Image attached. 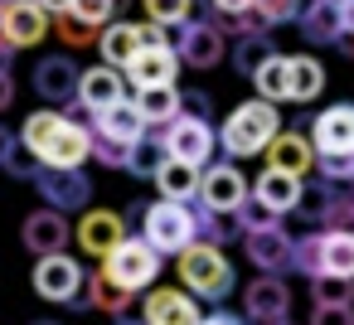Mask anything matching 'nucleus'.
Here are the masks:
<instances>
[{
	"mask_svg": "<svg viewBox=\"0 0 354 325\" xmlns=\"http://www.w3.org/2000/svg\"><path fill=\"white\" fill-rule=\"evenodd\" d=\"M15 136H20V141L39 156V165H49V170H83V160L93 156L88 127L73 122V117H64V112H54V107L30 112Z\"/></svg>",
	"mask_w": 354,
	"mask_h": 325,
	"instance_id": "nucleus-1",
	"label": "nucleus"
},
{
	"mask_svg": "<svg viewBox=\"0 0 354 325\" xmlns=\"http://www.w3.org/2000/svg\"><path fill=\"white\" fill-rule=\"evenodd\" d=\"M277 131H281V112L272 102L252 98V102L228 112V122L218 127V146L228 151V160H243V156H262Z\"/></svg>",
	"mask_w": 354,
	"mask_h": 325,
	"instance_id": "nucleus-2",
	"label": "nucleus"
},
{
	"mask_svg": "<svg viewBox=\"0 0 354 325\" xmlns=\"http://www.w3.org/2000/svg\"><path fill=\"white\" fill-rule=\"evenodd\" d=\"M175 272H180V286H185L189 296H204V301H223V296H233V286H238V272H233V262L223 257V248H204V243H189V248L180 252Z\"/></svg>",
	"mask_w": 354,
	"mask_h": 325,
	"instance_id": "nucleus-3",
	"label": "nucleus"
},
{
	"mask_svg": "<svg viewBox=\"0 0 354 325\" xmlns=\"http://www.w3.org/2000/svg\"><path fill=\"white\" fill-rule=\"evenodd\" d=\"M112 286H122L127 296H136V291H151L156 286V277H160V252L146 243V238H122L107 257H102V267H97Z\"/></svg>",
	"mask_w": 354,
	"mask_h": 325,
	"instance_id": "nucleus-4",
	"label": "nucleus"
},
{
	"mask_svg": "<svg viewBox=\"0 0 354 325\" xmlns=\"http://www.w3.org/2000/svg\"><path fill=\"white\" fill-rule=\"evenodd\" d=\"M35 291L54 306H68V310H88V267L68 252H54V257H39L35 262Z\"/></svg>",
	"mask_w": 354,
	"mask_h": 325,
	"instance_id": "nucleus-5",
	"label": "nucleus"
},
{
	"mask_svg": "<svg viewBox=\"0 0 354 325\" xmlns=\"http://www.w3.org/2000/svg\"><path fill=\"white\" fill-rule=\"evenodd\" d=\"M165 44L175 49L180 68H218L223 54H228L223 30L209 25V20H199V15H189L185 25H165Z\"/></svg>",
	"mask_w": 354,
	"mask_h": 325,
	"instance_id": "nucleus-6",
	"label": "nucleus"
},
{
	"mask_svg": "<svg viewBox=\"0 0 354 325\" xmlns=\"http://www.w3.org/2000/svg\"><path fill=\"white\" fill-rule=\"evenodd\" d=\"M141 238H146L160 257H180V252L194 243L189 209H185V204H170V199L146 204V214H141Z\"/></svg>",
	"mask_w": 354,
	"mask_h": 325,
	"instance_id": "nucleus-7",
	"label": "nucleus"
},
{
	"mask_svg": "<svg viewBox=\"0 0 354 325\" xmlns=\"http://www.w3.org/2000/svg\"><path fill=\"white\" fill-rule=\"evenodd\" d=\"M160 146H165V156H170V160H185V165L204 170V165H214L218 131H214L204 117H185V112H180L170 127H160Z\"/></svg>",
	"mask_w": 354,
	"mask_h": 325,
	"instance_id": "nucleus-8",
	"label": "nucleus"
},
{
	"mask_svg": "<svg viewBox=\"0 0 354 325\" xmlns=\"http://www.w3.org/2000/svg\"><path fill=\"white\" fill-rule=\"evenodd\" d=\"M30 185H35L39 204L59 209V214H83L93 204V180L83 170H49V165H39V175Z\"/></svg>",
	"mask_w": 354,
	"mask_h": 325,
	"instance_id": "nucleus-9",
	"label": "nucleus"
},
{
	"mask_svg": "<svg viewBox=\"0 0 354 325\" xmlns=\"http://www.w3.org/2000/svg\"><path fill=\"white\" fill-rule=\"evenodd\" d=\"M248 180H243V170L233 165V160H214V165H204L199 170V204L204 209H214V214H238V204L248 199Z\"/></svg>",
	"mask_w": 354,
	"mask_h": 325,
	"instance_id": "nucleus-10",
	"label": "nucleus"
},
{
	"mask_svg": "<svg viewBox=\"0 0 354 325\" xmlns=\"http://www.w3.org/2000/svg\"><path fill=\"white\" fill-rule=\"evenodd\" d=\"M78 78H83V68H78L68 54H49V59H39V64H35V73H30L35 93H39L49 107L78 102Z\"/></svg>",
	"mask_w": 354,
	"mask_h": 325,
	"instance_id": "nucleus-11",
	"label": "nucleus"
},
{
	"mask_svg": "<svg viewBox=\"0 0 354 325\" xmlns=\"http://www.w3.org/2000/svg\"><path fill=\"white\" fill-rule=\"evenodd\" d=\"M243 252H248V262H252L262 277H286V272H291V233H286L281 223L243 233Z\"/></svg>",
	"mask_w": 354,
	"mask_h": 325,
	"instance_id": "nucleus-12",
	"label": "nucleus"
},
{
	"mask_svg": "<svg viewBox=\"0 0 354 325\" xmlns=\"http://www.w3.org/2000/svg\"><path fill=\"white\" fill-rule=\"evenodd\" d=\"M141 306H146L141 310L146 325H199L204 320V306L185 286H151Z\"/></svg>",
	"mask_w": 354,
	"mask_h": 325,
	"instance_id": "nucleus-13",
	"label": "nucleus"
},
{
	"mask_svg": "<svg viewBox=\"0 0 354 325\" xmlns=\"http://www.w3.org/2000/svg\"><path fill=\"white\" fill-rule=\"evenodd\" d=\"M68 238H73V223H68V214H59V209H35L25 223H20V243L35 252V257H54V252H64L68 248Z\"/></svg>",
	"mask_w": 354,
	"mask_h": 325,
	"instance_id": "nucleus-14",
	"label": "nucleus"
},
{
	"mask_svg": "<svg viewBox=\"0 0 354 325\" xmlns=\"http://www.w3.org/2000/svg\"><path fill=\"white\" fill-rule=\"evenodd\" d=\"M310 146L315 156H344L354 151V102H335L310 122Z\"/></svg>",
	"mask_w": 354,
	"mask_h": 325,
	"instance_id": "nucleus-15",
	"label": "nucleus"
},
{
	"mask_svg": "<svg viewBox=\"0 0 354 325\" xmlns=\"http://www.w3.org/2000/svg\"><path fill=\"white\" fill-rule=\"evenodd\" d=\"M122 238H127V223H122L117 209H83V219H78V248H83L88 257L102 262Z\"/></svg>",
	"mask_w": 354,
	"mask_h": 325,
	"instance_id": "nucleus-16",
	"label": "nucleus"
},
{
	"mask_svg": "<svg viewBox=\"0 0 354 325\" xmlns=\"http://www.w3.org/2000/svg\"><path fill=\"white\" fill-rule=\"evenodd\" d=\"M243 310H248L252 325H262V320H286V315H291V291H286V281H281V277H252V281L243 286Z\"/></svg>",
	"mask_w": 354,
	"mask_h": 325,
	"instance_id": "nucleus-17",
	"label": "nucleus"
},
{
	"mask_svg": "<svg viewBox=\"0 0 354 325\" xmlns=\"http://www.w3.org/2000/svg\"><path fill=\"white\" fill-rule=\"evenodd\" d=\"M262 156H267V170H281V175H296V180H306L315 170V146L301 131H277Z\"/></svg>",
	"mask_w": 354,
	"mask_h": 325,
	"instance_id": "nucleus-18",
	"label": "nucleus"
},
{
	"mask_svg": "<svg viewBox=\"0 0 354 325\" xmlns=\"http://www.w3.org/2000/svg\"><path fill=\"white\" fill-rule=\"evenodd\" d=\"M88 131H97V136H107V141H122V146H136V141L146 136V122H141L136 102H131V98H122V102H112V107L93 112V127H88Z\"/></svg>",
	"mask_w": 354,
	"mask_h": 325,
	"instance_id": "nucleus-19",
	"label": "nucleus"
},
{
	"mask_svg": "<svg viewBox=\"0 0 354 325\" xmlns=\"http://www.w3.org/2000/svg\"><path fill=\"white\" fill-rule=\"evenodd\" d=\"M175 73H180V59H175L170 44L141 49V54L127 64V78H131L136 88H175Z\"/></svg>",
	"mask_w": 354,
	"mask_h": 325,
	"instance_id": "nucleus-20",
	"label": "nucleus"
},
{
	"mask_svg": "<svg viewBox=\"0 0 354 325\" xmlns=\"http://www.w3.org/2000/svg\"><path fill=\"white\" fill-rule=\"evenodd\" d=\"M0 20H6V39L15 44V49H35L54 25H49V15L35 6V0H25V6H0Z\"/></svg>",
	"mask_w": 354,
	"mask_h": 325,
	"instance_id": "nucleus-21",
	"label": "nucleus"
},
{
	"mask_svg": "<svg viewBox=\"0 0 354 325\" xmlns=\"http://www.w3.org/2000/svg\"><path fill=\"white\" fill-rule=\"evenodd\" d=\"M127 98V78L117 73V68H83V78H78V107H88V112H102V107H112V102H122Z\"/></svg>",
	"mask_w": 354,
	"mask_h": 325,
	"instance_id": "nucleus-22",
	"label": "nucleus"
},
{
	"mask_svg": "<svg viewBox=\"0 0 354 325\" xmlns=\"http://www.w3.org/2000/svg\"><path fill=\"white\" fill-rule=\"evenodd\" d=\"M301 185H306V180H296V175L262 170V175H257V185H252V199H257V204H267V209L281 219V214H291V209L301 204Z\"/></svg>",
	"mask_w": 354,
	"mask_h": 325,
	"instance_id": "nucleus-23",
	"label": "nucleus"
},
{
	"mask_svg": "<svg viewBox=\"0 0 354 325\" xmlns=\"http://www.w3.org/2000/svg\"><path fill=\"white\" fill-rule=\"evenodd\" d=\"M296 25H301L306 44H339V35H344V25H339V6H335V0H310V6L296 15Z\"/></svg>",
	"mask_w": 354,
	"mask_h": 325,
	"instance_id": "nucleus-24",
	"label": "nucleus"
},
{
	"mask_svg": "<svg viewBox=\"0 0 354 325\" xmlns=\"http://www.w3.org/2000/svg\"><path fill=\"white\" fill-rule=\"evenodd\" d=\"M97 49H102V64H107V68L127 73V64L141 54V44H136V25H131V20H112V25H102Z\"/></svg>",
	"mask_w": 354,
	"mask_h": 325,
	"instance_id": "nucleus-25",
	"label": "nucleus"
},
{
	"mask_svg": "<svg viewBox=\"0 0 354 325\" xmlns=\"http://www.w3.org/2000/svg\"><path fill=\"white\" fill-rule=\"evenodd\" d=\"M131 102H136L146 131H160V127H170V122L180 117V93H175V88H136Z\"/></svg>",
	"mask_w": 354,
	"mask_h": 325,
	"instance_id": "nucleus-26",
	"label": "nucleus"
},
{
	"mask_svg": "<svg viewBox=\"0 0 354 325\" xmlns=\"http://www.w3.org/2000/svg\"><path fill=\"white\" fill-rule=\"evenodd\" d=\"M156 189L170 204H189V199H199V170L185 165V160H165L160 175H156Z\"/></svg>",
	"mask_w": 354,
	"mask_h": 325,
	"instance_id": "nucleus-27",
	"label": "nucleus"
},
{
	"mask_svg": "<svg viewBox=\"0 0 354 325\" xmlns=\"http://www.w3.org/2000/svg\"><path fill=\"white\" fill-rule=\"evenodd\" d=\"M320 277L354 281V233H325L320 228Z\"/></svg>",
	"mask_w": 354,
	"mask_h": 325,
	"instance_id": "nucleus-28",
	"label": "nucleus"
},
{
	"mask_svg": "<svg viewBox=\"0 0 354 325\" xmlns=\"http://www.w3.org/2000/svg\"><path fill=\"white\" fill-rule=\"evenodd\" d=\"M286 64H291L286 102H310V98H320V88H325V68H320V59H310V54H286Z\"/></svg>",
	"mask_w": 354,
	"mask_h": 325,
	"instance_id": "nucleus-29",
	"label": "nucleus"
},
{
	"mask_svg": "<svg viewBox=\"0 0 354 325\" xmlns=\"http://www.w3.org/2000/svg\"><path fill=\"white\" fill-rule=\"evenodd\" d=\"M185 209H189V223H194V243H204V248H223V243L238 233V223H233L228 214H214V209H204L199 199H189Z\"/></svg>",
	"mask_w": 354,
	"mask_h": 325,
	"instance_id": "nucleus-30",
	"label": "nucleus"
},
{
	"mask_svg": "<svg viewBox=\"0 0 354 325\" xmlns=\"http://www.w3.org/2000/svg\"><path fill=\"white\" fill-rule=\"evenodd\" d=\"M252 88H257V98L262 102H286V88H291V64H286V54H272L257 73H252Z\"/></svg>",
	"mask_w": 354,
	"mask_h": 325,
	"instance_id": "nucleus-31",
	"label": "nucleus"
},
{
	"mask_svg": "<svg viewBox=\"0 0 354 325\" xmlns=\"http://www.w3.org/2000/svg\"><path fill=\"white\" fill-rule=\"evenodd\" d=\"M277 54V44H272V35H243V39H233V73H243V78H252L267 59Z\"/></svg>",
	"mask_w": 354,
	"mask_h": 325,
	"instance_id": "nucleus-32",
	"label": "nucleus"
},
{
	"mask_svg": "<svg viewBox=\"0 0 354 325\" xmlns=\"http://www.w3.org/2000/svg\"><path fill=\"white\" fill-rule=\"evenodd\" d=\"M165 160H170V156H165V146H160V131H146V136L127 151V170L141 175V180H156Z\"/></svg>",
	"mask_w": 354,
	"mask_h": 325,
	"instance_id": "nucleus-33",
	"label": "nucleus"
},
{
	"mask_svg": "<svg viewBox=\"0 0 354 325\" xmlns=\"http://www.w3.org/2000/svg\"><path fill=\"white\" fill-rule=\"evenodd\" d=\"M127 301H131V296H127L122 286H112L102 272H88V310H107V315L117 320V315H127Z\"/></svg>",
	"mask_w": 354,
	"mask_h": 325,
	"instance_id": "nucleus-34",
	"label": "nucleus"
},
{
	"mask_svg": "<svg viewBox=\"0 0 354 325\" xmlns=\"http://www.w3.org/2000/svg\"><path fill=\"white\" fill-rule=\"evenodd\" d=\"M0 170H10L15 180H35L39 175V156L15 136V131H6V151H0Z\"/></svg>",
	"mask_w": 354,
	"mask_h": 325,
	"instance_id": "nucleus-35",
	"label": "nucleus"
},
{
	"mask_svg": "<svg viewBox=\"0 0 354 325\" xmlns=\"http://www.w3.org/2000/svg\"><path fill=\"white\" fill-rule=\"evenodd\" d=\"M335 189H339V185H330V180H320V175H315L310 185H301V204H296V209H301L310 223H320V219H325V209L335 204Z\"/></svg>",
	"mask_w": 354,
	"mask_h": 325,
	"instance_id": "nucleus-36",
	"label": "nucleus"
},
{
	"mask_svg": "<svg viewBox=\"0 0 354 325\" xmlns=\"http://www.w3.org/2000/svg\"><path fill=\"white\" fill-rule=\"evenodd\" d=\"M310 296H315V306H354V281H344V277H310Z\"/></svg>",
	"mask_w": 354,
	"mask_h": 325,
	"instance_id": "nucleus-37",
	"label": "nucleus"
},
{
	"mask_svg": "<svg viewBox=\"0 0 354 325\" xmlns=\"http://www.w3.org/2000/svg\"><path fill=\"white\" fill-rule=\"evenodd\" d=\"M151 25H185L194 15V0H141Z\"/></svg>",
	"mask_w": 354,
	"mask_h": 325,
	"instance_id": "nucleus-38",
	"label": "nucleus"
},
{
	"mask_svg": "<svg viewBox=\"0 0 354 325\" xmlns=\"http://www.w3.org/2000/svg\"><path fill=\"white\" fill-rule=\"evenodd\" d=\"M315 175L320 180H330V185H354V151H344V156H315Z\"/></svg>",
	"mask_w": 354,
	"mask_h": 325,
	"instance_id": "nucleus-39",
	"label": "nucleus"
},
{
	"mask_svg": "<svg viewBox=\"0 0 354 325\" xmlns=\"http://www.w3.org/2000/svg\"><path fill=\"white\" fill-rule=\"evenodd\" d=\"M233 223H238V233H252V228H272V223H277V214H272L267 204H257V199H252V189H248V199L238 204Z\"/></svg>",
	"mask_w": 354,
	"mask_h": 325,
	"instance_id": "nucleus-40",
	"label": "nucleus"
},
{
	"mask_svg": "<svg viewBox=\"0 0 354 325\" xmlns=\"http://www.w3.org/2000/svg\"><path fill=\"white\" fill-rule=\"evenodd\" d=\"M112 10H117V0H73V6H68V15L83 20V25H93V30L112 25Z\"/></svg>",
	"mask_w": 354,
	"mask_h": 325,
	"instance_id": "nucleus-41",
	"label": "nucleus"
},
{
	"mask_svg": "<svg viewBox=\"0 0 354 325\" xmlns=\"http://www.w3.org/2000/svg\"><path fill=\"white\" fill-rule=\"evenodd\" d=\"M97 35H102V30H93V25H83V20H73V15H59V39H64L68 49H88V44H97Z\"/></svg>",
	"mask_w": 354,
	"mask_h": 325,
	"instance_id": "nucleus-42",
	"label": "nucleus"
},
{
	"mask_svg": "<svg viewBox=\"0 0 354 325\" xmlns=\"http://www.w3.org/2000/svg\"><path fill=\"white\" fill-rule=\"evenodd\" d=\"M252 10L267 20V25H286L301 15V0H252Z\"/></svg>",
	"mask_w": 354,
	"mask_h": 325,
	"instance_id": "nucleus-43",
	"label": "nucleus"
},
{
	"mask_svg": "<svg viewBox=\"0 0 354 325\" xmlns=\"http://www.w3.org/2000/svg\"><path fill=\"white\" fill-rule=\"evenodd\" d=\"M93 136V156L107 165V170H127V151L131 146H122V141H107V136H97V131H88Z\"/></svg>",
	"mask_w": 354,
	"mask_h": 325,
	"instance_id": "nucleus-44",
	"label": "nucleus"
},
{
	"mask_svg": "<svg viewBox=\"0 0 354 325\" xmlns=\"http://www.w3.org/2000/svg\"><path fill=\"white\" fill-rule=\"evenodd\" d=\"M310 325H354V306H315Z\"/></svg>",
	"mask_w": 354,
	"mask_h": 325,
	"instance_id": "nucleus-45",
	"label": "nucleus"
},
{
	"mask_svg": "<svg viewBox=\"0 0 354 325\" xmlns=\"http://www.w3.org/2000/svg\"><path fill=\"white\" fill-rule=\"evenodd\" d=\"M136 44L141 49H160L165 44V25H136Z\"/></svg>",
	"mask_w": 354,
	"mask_h": 325,
	"instance_id": "nucleus-46",
	"label": "nucleus"
},
{
	"mask_svg": "<svg viewBox=\"0 0 354 325\" xmlns=\"http://www.w3.org/2000/svg\"><path fill=\"white\" fill-rule=\"evenodd\" d=\"M180 107H185V117H204L209 122V93H185Z\"/></svg>",
	"mask_w": 354,
	"mask_h": 325,
	"instance_id": "nucleus-47",
	"label": "nucleus"
},
{
	"mask_svg": "<svg viewBox=\"0 0 354 325\" xmlns=\"http://www.w3.org/2000/svg\"><path fill=\"white\" fill-rule=\"evenodd\" d=\"M209 6H214V15L233 20V15H248L252 10V0H209Z\"/></svg>",
	"mask_w": 354,
	"mask_h": 325,
	"instance_id": "nucleus-48",
	"label": "nucleus"
},
{
	"mask_svg": "<svg viewBox=\"0 0 354 325\" xmlns=\"http://www.w3.org/2000/svg\"><path fill=\"white\" fill-rule=\"evenodd\" d=\"M10 102H15V78H10V68H0V112Z\"/></svg>",
	"mask_w": 354,
	"mask_h": 325,
	"instance_id": "nucleus-49",
	"label": "nucleus"
},
{
	"mask_svg": "<svg viewBox=\"0 0 354 325\" xmlns=\"http://www.w3.org/2000/svg\"><path fill=\"white\" fill-rule=\"evenodd\" d=\"M199 325H248V320H238L233 310H209V315H204Z\"/></svg>",
	"mask_w": 354,
	"mask_h": 325,
	"instance_id": "nucleus-50",
	"label": "nucleus"
},
{
	"mask_svg": "<svg viewBox=\"0 0 354 325\" xmlns=\"http://www.w3.org/2000/svg\"><path fill=\"white\" fill-rule=\"evenodd\" d=\"M35 6H39L44 15H68V6H73V0H35Z\"/></svg>",
	"mask_w": 354,
	"mask_h": 325,
	"instance_id": "nucleus-51",
	"label": "nucleus"
},
{
	"mask_svg": "<svg viewBox=\"0 0 354 325\" xmlns=\"http://www.w3.org/2000/svg\"><path fill=\"white\" fill-rule=\"evenodd\" d=\"M339 25H344V35H354V0H344V6H339Z\"/></svg>",
	"mask_w": 354,
	"mask_h": 325,
	"instance_id": "nucleus-52",
	"label": "nucleus"
},
{
	"mask_svg": "<svg viewBox=\"0 0 354 325\" xmlns=\"http://www.w3.org/2000/svg\"><path fill=\"white\" fill-rule=\"evenodd\" d=\"M335 49H344V54L354 59V35H339V44H335Z\"/></svg>",
	"mask_w": 354,
	"mask_h": 325,
	"instance_id": "nucleus-53",
	"label": "nucleus"
},
{
	"mask_svg": "<svg viewBox=\"0 0 354 325\" xmlns=\"http://www.w3.org/2000/svg\"><path fill=\"white\" fill-rule=\"evenodd\" d=\"M117 325H146V320H131V315H117Z\"/></svg>",
	"mask_w": 354,
	"mask_h": 325,
	"instance_id": "nucleus-54",
	"label": "nucleus"
},
{
	"mask_svg": "<svg viewBox=\"0 0 354 325\" xmlns=\"http://www.w3.org/2000/svg\"><path fill=\"white\" fill-rule=\"evenodd\" d=\"M262 325H291V315H286V320H262Z\"/></svg>",
	"mask_w": 354,
	"mask_h": 325,
	"instance_id": "nucleus-55",
	"label": "nucleus"
},
{
	"mask_svg": "<svg viewBox=\"0 0 354 325\" xmlns=\"http://www.w3.org/2000/svg\"><path fill=\"white\" fill-rule=\"evenodd\" d=\"M0 6H25V0H0Z\"/></svg>",
	"mask_w": 354,
	"mask_h": 325,
	"instance_id": "nucleus-56",
	"label": "nucleus"
},
{
	"mask_svg": "<svg viewBox=\"0 0 354 325\" xmlns=\"http://www.w3.org/2000/svg\"><path fill=\"white\" fill-rule=\"evenodd\" d=\"M35 325H59V320H35Z\"/></svg>",
	"mask_w": 354,
	"mask_h": 325,
	"instance_id": "nucleus-57",
	"label": "nucleus"
},
{
	"mask_svg": "<svg viewBox=\"0 0 354 325\" xmlns=\"http://www.w3.org/2000/svg\"><path fill=\"white\" fill-rule=\"evenodd\" d=\"M117 6H122V0H117Z\"/></svg>",
	"mask_w": 354,
	"mask_h": 325,
	"instance_id": "nucleus-58",
	"label": "nucleus"
}]
</instances>
